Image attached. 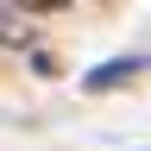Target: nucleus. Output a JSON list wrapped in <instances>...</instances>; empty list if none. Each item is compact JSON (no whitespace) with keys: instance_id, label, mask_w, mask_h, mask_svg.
Masks as SVG:
<instances>
[{"instance_id":"obj_1","label":"nucleus","mask_w":151,"mask_h":151,"mask_svg":"<svg viewBox=\"0 0 151 151\" xmlns=\"http://www.w3.org/2000/svg\"><path fill=\"white\" fill-rule=\"evenodd\" d=\"M132 76H139V63H132V57H113V63H101V69H88V76H82V88H88V94H107V88L132 82Z\"/></svg>"},{"instance_id":"obj_2","label":"nucleus","mask_w":151,"mask_h":151,"mask_svg":"<svg viewBox=\"0 0 151 151\" xmlns=\"http://www.w3.org/2000/svg\"><path fill=\"white\" fill-rule=\"evenodd\" d=\"M0 44H6V50H25L32 44V13L6 6V0H0Z\"/></svg>"},{"instance_id":"obj_3","label":"nucleus","mask_w":151,"mask_h":151,"mask_svg":"<svg viewBox=\"0 0 151 151\" xmlns=\"http://www.w3.org/2000/svg\"><path fill=\"white\" fill-rule=\"evenodd\" d=\"M6 6H19V13H50L57 0H6Z\"/></svg>"}]
</instances>
